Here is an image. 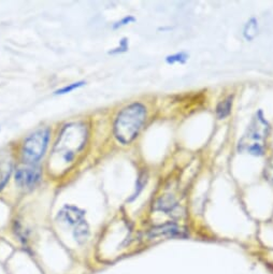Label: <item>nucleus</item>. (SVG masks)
<instances>
[{
    "label": "nucleus",
    "instance_id": "8",
    "mask_svg": "<svg viewBox=\"0 0 273 274\" xmlns=\"http://www.w3.org/2000/svg\"><path fill=\"white\" fill-rule=\"evenodd\" d=\"M89 237H90V227L86 221H84L80 225H77L75 228H73V238L79 244L85 243L87 239H89Z\"/></svg>",
    "mask_w": 273,
    "mask_h": 274
},
{
    "label": "nucleus",
    "instance_id": "1",
    "mask_svg": "<svg viewBox=\"0 0 273 274\" xmlns=\"http://www.w3.org/2000/svg\"><path fill=\"white\" fill-rule=\"evenodd\" d=\"M146 120V109L142 103L134 102L119 113L114 122V135L122 144H129L139 134Z\"/></svg>",
    "mask_w": 273,
    "mask_h": 274
},
{
    "label": "nucleus",
    "instance_id": "6",
    "mask_svg": "<svg viewBox=\"0 0 273 274\" xmlns=\"http://www.w3.org/2000/svg\"><path fill=\"white\" fill-rule=\"evenodd\" d=\"M57 220L62 224H66L68 226L75 228L85 221V212L73 205H65V207L58 212Z\"/></svg>",
    "mask_w": 273,
    "mask_h": 274
},
{
    "label": "nucleus",
    "instance_id": "7",
    "mask_svg": "<svg viewBox=\"0 0 273 274\" xmlns=\"http://www.w3.org/2000/svg\"><path fill=\"white\" fill-rule=\"evenodd\" d=\"M150 238H157V237H185L183 230L177 225L173 223H167L163 225H159L157 227H154L149 232Z\"/></svg>",
    "mask_w": 273,
    "mask_h": 274
},
{
    "label": "nucleus",
    "instance_id": "11",
    "mask_svg": "<svg viewBox=\"0 0 273 274\" xmlns=\"http://www.w3.org/2000/svg\"><path fill=\"white\" fill-rule=\"evenodd\" d=\"M257 33V23L255 18H252L251 21L248 22L244 28V37L248 39V40H252L254 39Z\"/></svg>",
    "mask_w": 273,
    "mask_h": 274
},
{
    "label": "nucleus",
    "instance_id": "10",
    "mask_svg": "<svg viewBox=\"0 0 273 274\" xmlns=\"http://www.w3.org/2000/svg\"><path fill=\"white\" fill-rule=\"evenodd\" d=\"M231 106H232V97L229 96L226 99H224L221 101L217 106H216V115L220 120L225 119L227 117L230 112H231Z\"/></svg>",
    "mask_w": 273,
    "mask_h": 274
},
{
    "label": "nucleus",
    "instance_id": "3",
    "mask_svg": "<svg viewBox=\"0 0 273 274\" xmlns=\"http://www.w3.org/2000/svg\"><path fill=\"white\" fill-rule=\"evenodd\" d=\"M268 130L269 125L264 120L261 112H259L248 128V132L239 142V149L241 151L245 150L249 154L255 156L264 155V141L268 134Z\"/></svg>",
    "mask_w": 273,
    "mask_h": 274
},
{
    "label": "nucleus",
    "instance_id": "2",
    "mask_svg": "<svg viewBox=\"0 0 273 274\" xmlns=\"http://www.w3.org/2000/svg\"><path fill=\"white\" fill-rule=\"evenodd\" d=\"M86 138L87 131L83 124L73 123L67 125L58 138L54 154H60L63 161L69 163L74 159L75 153L84 148Z\"/></svg>",
    "mask_w": 273,
    "mask_h": 274
},
{
    "label": "nucleus",
    "instance_id": "4",
    "mask_svg": "<svg viewBox=\"0 0 273 274\" xmlns=\"http://www.w3.org/2000/svg\"><path fill=\"white\" fill-rule=\"evenodd\" d=\"M51 130L47 127L39 128L28 135L22 146L23 160L26 163H36L42 158L50 140Z\"/></svg>",
    "mask_w": 273,
    "mask_h": 274
},
{
    "label": "nucleus",
    "instance_id": "5",
    "mask_svg": "<svg viewBox=\"0 0 273 274\" xmlns=\"http://www.w3.org/2000/svg\"><path fill=\"white\" fill-rule=\"evenodd\" d=\"M15 183L22 188H33L41 180V170L37 167L19 168L15 172Z\"/></svg>",
    "mask_w": 273,
    "mask_h": 274
},
{
    "label": "nucleus",
    "instance_id": "12",
    "mask_svg": "<svg viewBox=\"0 0 273 274\" xmlns=\"http://www.w3.org/2000/svg\"><path fill=\"white\" fill-rule=\"evenodd\" d=\"M188 60V55L185 53H177L168 56L166 58V61H167L168 64H175V63H180V64H184Z\"/></svg>",
    "mask_w": 273,
    "mask_h": 274
},
{
    "label": "nucleus",
    "instance_id": "17",
    "mask_svg": "<svg viewBox=\"0 0 273 274\" xmlns=\"http://www.w3.org/2000/svg\"><path fill=\"white\" fill-rule=\"evenodd\" d=\"M266 170V177L269 181L272 182L273 184V159L269 161L268 166H267V168L265 169Z\"/></svg>",
    "mask_w": 273,
    "mask_h": 274
},
{
    "label": "nucleus",
    "instance_id": "16",
    "mask_svg": "<svg viewBox=\"0 0 273 274\" xmlns=\"http://www.w3.org/2000/svg\"><path fill=\"white\" fill-rule=\"evenodd\" d=\"M132 22H134V17H132V16H126V17H124L123 19H121V21H119L118 23H115L114 25H113V28L114 29H116V28H120V27H122V26H126V25H127V24H130V23H132Z\"/></svg>",
    "mask_w": 273,
    "mask_h": 274
},
{
    "label": "nucleus",
    "instance_id": "9",
    "mask_svg": "<svg viewBox=\"0 0 273 274\" xmlns=\"http://www.w3.org/2000/svg\"><path fill=\"white\" fill-rule=\"evenodd\" d=\"M177 207H178L177 202H175L174 199L171 197H163V198L161 197L157 201V203H156V210L165 212L167 214H169L170 212H173Z\"/></svg>",
    "mask_w": 273,
    "mask_h": 274
},
{
    "label": "nucleus",
    "instance_id": "14",
    "mask_svg": "<svg viewBox=\"0 0 273 274\" xmlns=\"http://www.w3.org/2000/svg\"><path fill=\"white\" fill-rule=\"evenodd\" d=\"M145 182H146V177L144 174H141L138 181H137V186H135V193L132 195V197L129 199V201H132L133 199H135L137 197H138L139 194L142 191L144 185H145Z\"/></svg>",
    "mask_w": 273,
    "mask_h": 274
},
{
    "label": "nucleus",
    "instance_id": "13",
    "mask_svg": "<svg viewBox=\"0 0 273 274\" xmlns=\"http://www.w3.org/2000/svg\"><path fill=\"white\" fill-rule=\"evenodd\" d=\"M85 84V82H76V83H72V84H69V85H67L65 87H63V89L61 90H58L55 92L56 95H64V94H68V93H71L72 91L76 90V89H79V87L83 86Z\"/></svg>",
    "mask_w": 273,
    "mask_h": 274
},
{
    "label": "nucleus",
    "instance_id": "15",
    "mask_svg": "<svg viewBox=\"0 0 273 274\" xmlns=\"http://www.w3.org/2000/svg\"><path fill=\"white\" fill-rule=\"evenodd\" d=\"M128 50V40L127 39H123V40L120 42L119 47L114 48L110 52V54H119V53H123Z\"/></svg>",
    "mask_w": 273,
    "mask_h": 274
}]
</instances>
